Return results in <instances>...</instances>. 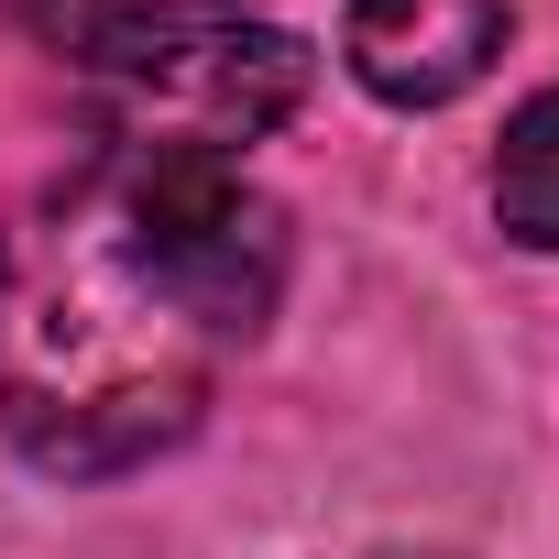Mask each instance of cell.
Segmentation results:
<instances>
[{"label": "cell", "instance_id": "obj_2", "mask_svg": "<svg viewBox=\"0 0 559 559\" xmlns=\"http://www.w3.org/2000/svg\"><path fill=\"white\" fill-rule=\"evenodd\" d=\"M308 99V45L297 34H187L165 56H132L99 78V143H154V154H219L241 165V143H263Z\"/></svg>", "mask_w": 559, "mask_h": 559}, {"label": "cell", "instance_id": "obj_3", "mask_svg": "<svg viewBox=\"0 0 559 559\" xmlns=\"http://www.w3.org/2000/svg\"><path fill=\"white\" fill-rule=\"evenodd\" d=\"M515 34V0H352L341 56L384 110H450Z\"/></svg>", "mask_w": 559, "mask_h": 559}, {"label": "cell", "instance_id": "obj_5", "mask_svg": "<svg viewBox=\"0 0 559 559\" xmlns=\"http://www.w3.org/2000/svg\"><path fill=\"white\" fill-rule=\"evenodd\" d=\"M493 219L526 252H559V88H537L493 143Z\"/></svg>", "mask_w": 559, "mask_h": 559}, {"label": "cell", "instance_id": "obj_1", "mask_svg": "<svg viewBox=\"0 0 559 559\" xmlns=\"http://www.w3.org/2000/svg\"><path fill=\"white\" fill-rule=\"evenodd\" d=\"M286 297V209L219 154L88 143L0 219V439L56 483L176 450Z\"/></svg>", "mask_w": 559, "mask_h": 559}, {"label": "cell", "instance_id": "obj_4", "mask_svg": "<svg viewBox=\"0 0 559 559\" xmlns=\"http://www.w3.org/2000/svg\"><path fill=\"white\" fill-rule=\"evenodd\" d=\"M34 45H56V56H78V67H132V56H165V45H187V34H219V23H241L252 0H0Z\"/></svg>", "mask_w": 559, "mask_h": 559}, {"label": "cell", "instance_id": "obj_6", "mask_svg": "<svg viewBox=\"0 0 559 559\" xmlns=\"http://www.w3.org/2000/svg\"><path fill=\"white\" fill-rule=\"evenodd\" d=\"M395 559H439V548H395Z\"/></svg>", "mask_w": 559, "mask_h": 559}]
</instances>
